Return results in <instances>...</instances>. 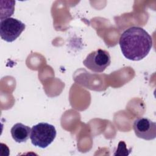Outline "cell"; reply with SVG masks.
<instances>
[{
	"label": "cell",
	"instance_id": "6da1fadb",
	"mask_svg": "<svg viewBox=\"0 0 156 156\" xmlns=\"http://www.w3.org/2000/svg\"><path fill=\"white\" fill-rule=\"evenodd\" d=\"M119 44L126 58L139 61L146 57L150 52L152 47V39L144 29L133 26L121 34Z\"/></svg>",
	"mask_w": 156,
	"mask_h": 156
},
{
	"label": "cell",
	"instance_id": "7a4b0ae2",
	"mask_svg": "<svg viewBox=\"0 0 156 156\" xmlns=\"http://www.w3.org/2000/svg\"><path fill=\"white\" fill-rule=\"evenodd\" d=\"M55 127L46 122H40L31 129L30 138L32 144L41 148L50 145L56 136Z\"/></svg>",
	"mask_w": 156,
	"mask_h": 156
},
{
	"label": "cell",
	"instance_id": "3957f363",
	"mask_svg": "<svg viewBox=\"0 0 156 156\" xmlns=\"http://www.w3.org/2000/svg\"><path fill=\"white\" fill-rule=\"evenodd\" d=\"M110 63L111 57L109 52L102 49L91 52L83 62L87 68L94 73H102Z\"/></svg>",
	"mask_w": 156,
	"mask_h": 156
},
{
	"label": "cell",
	"instance_id": "277c9868",
	"mask_svg": "<svg viewBox=\"0 0 156 156\" xmlns=\"http://www.w3.org/2000/svg\"><path fill=\"white\" fill-rule=\"evenodd\" d=\"M24 29L25 24L16 18L9 17L1 20L0 35L7 42L15 40Z\"/></svg>",
	"mask_w": 156,
	"mask_h": 156
},
{
	"label": "cell",
	"instance_id": "5b68a950",
	"mask_svg": "<svg viewBox=\"0 0 156 156\" xmlns=\"http://www.w3.org/2000/svg\"><path fill=\"white\" fill-rule=\"evenodd\" d=\"M133 128L136 136L145 140H152L156 137V123L147 118L135 120Z\"/></svg>",
	"mask_w": 156,
	"mask_h": 156
},
{
	"label": "cell",
	"instance_id": "8992f818",
	"mask_svg": "<svg viewBox=\"0 0 156 156\" xmlns=\"http://www.w3.org/2000/svg\"><path fill=\"white\" fill-rule=\"evenodd\" d=\"M30 132L31 129L29 126L20 122L15 124L10 130L13 139L19 143L26 142L30 137Z\"/></svg>",
	"mask_w": 156,
	"mask_h": 156
}]
</instances>
